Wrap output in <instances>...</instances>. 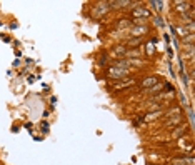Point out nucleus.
Returning a JSON list of instances; mask_svg holds the SVG:
<instances>
[{"label": "nucleus", "mask_w": 195, "mask_h": 165, "mask_svg": "<svg viewBox=\"0 0 195 165\" xmlns=\"http://www.w3.org/2000/svg\"><path fill=\"white\" fill-rule=\"evenodd\" d=\"M130 73V70L128 68H123V67H110L107 72V77L108 78H117V80H120V78H125Z\"/></svg>", "instance_id": "f257e3e1"}, {"label": "nucleus", "mask_w": 195, "mask_h": 165, "mask_svg": "<svg viewBox=\"0 0 195 165\" xmlns=\"http://www.w3.org/2000/svg\"><path fill=\"white\" fill-rule=\"evenodd\" d=\"M134 83V78H125V80H122V82H115L113 83V88H117V90H122V88L128 87V85H132Z\"/></svg>", "instance_id": "f03ea898"}, {"label": "nucleus", "mask_w": 195, "mask_h": 165, "mask_svg": "<svg viewBox=\"0 0 195 165\" xmlns=\"http://www.w3.org/2000/svg\"><path fill=\"white\" fill-rule=\"evenodd\" d=\"M134 17H137V18H139V17H145V18H147V17H150V12L147 10V9H144V7H139V9L134 10Z\"/></svg>", "instance_id": "7ed1b4c3"}, {"label": "nucleus", "mask_w": 195, "mask_h": 165, "mask_svg": "<svg viewBox=\"0 0 195 165\" xmlns=\"http://www.w3.org/2000/svg\"><path fill=\"white\" fill-rule=\"evenodd\" d=\"M145 32H147V27H144V25H139V27H134L130 33H132L134 37H142V35L145 33Z\"/></svg>", "instance_id": "20e7f679"}, {"label": "nucleus", "mask_w": 195, "mask_h": 165, "mask_svg": "<svg viewBox=\"0 0 195 165\" xmlns=\"http://www.w3.org/2000/svg\"><path fill=\"white\" fill-rule=\"evenodd\" d=\"M157 83H159V80H157V78H155V77H150V78H147V80H144V82H142V87L150 88L152 85H157Z\"/></svg>", "instance_id": "39448f33"}, {"label": "nucleus", "mask_w": 195, "mask_h": 165, "mask_svg": "<svg viewBox=\"0 0 195 165\" xmlns=\"http://www.w3.org/2000/svg\"><path fill=\"white\" fill-rule=\"evenodd\" d=\"M152 5H154L157 10H162V2H152Z\"/></svg>", "instance_id": "423d86ee"}, {"label": "nucleus", "mask_w": 195, "mask_h": 165, "mask_svg": "<svg viewBox=\"0 0 195 165\" xmlns=\"http://www.w3.org/2000/svg\"><path fill=\"white\" fill-rule=\"evenodd\" d=\"M137 43H140V38H135V40H130L128 42V45L132 47V45H137Z\"/></svg>", "instance_id": "0eeeda50"}, {"label": "nucleus", "mask_w": 195, "mask_h": 165, "mask_svg": "<svg viewBox=\"0 0 195 165\" xmlns=\"http://www.w3.org/2000/svg\"><path fill=\"white\" fill-rule=\"evenodd\" d=\"M113 53H115V55H117V53H125V48H122V47H120V48H115Z\"/></svg>", "instance_id": "6e6552de"}, {"label": "nucleus", "mask_w": 195, "mask_h": 165, "mask_svg": "<svg viewBox=\"0 0 195 165\" xmlns=\"http://www.w3.org/2000/svg\"><path fill=\"white\" fill-rule=\"evenodd\" d=\"M128 55H134V57H139V52H128Z\"/></svg>", "instance_id": "1a4fd4ad"}, {"label": "nucleus", "mask_w": 195, "mask_h": 165, "mask_svg": "<svg viewBox=\"0 0 195 165\" xmlns=\"http://www.w3.org/2000/svg\"><path fill=\"white\" fill-rule=\"evenodd\" d=\"M147 47H149V48H147V50H149V53H152V52H154V48H152V47H154V45H152V43H149Z\"/></svg>", "instance_id": "9d476101"}]
</instances>
